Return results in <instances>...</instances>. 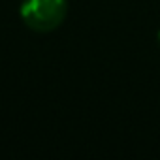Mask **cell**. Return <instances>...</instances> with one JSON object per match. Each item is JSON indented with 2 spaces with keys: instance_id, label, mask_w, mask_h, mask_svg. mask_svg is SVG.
<instances>
[{
  "instance_id": "1",
  "label": "cell",
  "mask_w": 160,
  "mask_h": 160,
  "mask_svg": "<svg viewBox=\"0 0 160 160\" xmlns=\"http://www.w3.org/2000/svg\"><path fill=\"white\" fill-rule=\"evenodd\" d=\"M19 13L30 30L51 32L66 19L68 0H23Z\"/></svg>"
},
{
  "instance_id": "2",
  "label": "cell",
  "mask_w": 160,
  "mask_h": 160,
  "mask_svg": "<svg viewBox=\"0 0 160 160\" xmlns=\"http://www.w3.org/2000/svg\"><path fill=\"white\" fill-rule=\"evenodd\" d=\"M156 38H158V45H160V30H158V36Z\"/></svg>"
}]
</instances>
